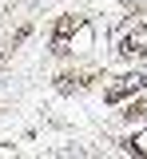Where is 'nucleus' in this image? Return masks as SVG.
Returning a JSON list of instances; mask_svg holds the SVG:
<instances>
[{
  "label": "nucleus",
  "mask_w": 147,
  "mask_h": 159,
  "mask_svg": "<svg viewBox=\"0 0 147 159\" xmlns=\"http://www.w3.org/2000/svg\"><path fill=\"white\" fill-rule=\"evenodd\" d=\"M143 88H147V76H119V84H111V88H107V103L123 99L127 92H143Z\"/></svg>",
  "instance_id": "1"
},
{
  "label": "nucleus",
  "mask_w": 147,
  "mask_h": 159,
  "mask_svg": "<svg viewBox=\"0 0 147 159\" xmlns=\"http://www.w3.org/2000/svg\"><path fill=\"white\" fill-rule=\"evenodd\" d=\"M123 52L127 56H139V52L147 56V24L143 28H131V32L123 36Z\"/></svg>",
  "instance_id": "2"
},
{
  "label": "nucleus",
  "mask_w": 147,
  "mask_h": 159,
  "mask_svg": "<svg viewBox=\"0 0 147 159\" xmlns=\"http://www.w3.org/2000/svg\"><path fill=\"white\" fill-rule=\"evenodd\" d=\"M87 44H91V24H80V28H76V36H72V44H68V48H76V52H84Z\"/></svg>",
  "instance_id": "3"
},
{
  "label": "nucleus",
  "mask_w": 147,
  "mask_h": 159,
  "mask_svg": "<svg viewBox=\"0 0 147 159\" xmlns=\"http://www.w3.org/2000/svg\"><path fill=\"white\" fill-rule=\"evenodd\" d=\"M131 147H135V151H143V155H147V127H143V131H139L135 139H131Z\"/></svg>",
  "instance_id": "4"
}]
</instances>
